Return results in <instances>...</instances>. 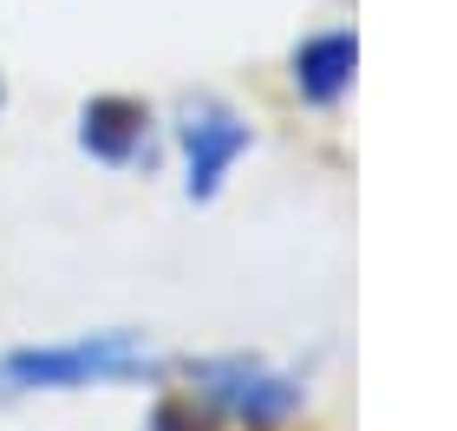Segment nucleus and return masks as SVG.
Returning <instances> with one entry per match:
<instances>
[{
	"label": "nucleus",
	"instance_id": "obj_2",
	"mask_svg": "<svg viewBox=\"0 0 457 431\" xmlns=\"http://www.w3.org/2000/svg\"><path fill=\"white\" fill-rule=\"evenodd\" d=\"M190 399L210 419H228L242 431H281L307 412V379L262 353H203L183 366Z\"/></svg>",
	"mask_w": 457,
	"mask_h": 431
},
{
	"label": "nucleus",
	"instance_id": "obj_4",
	"mask_svg": "<svg viewBox=\"0 0 457 431\" xmlns=\"http://www.w3.org/2000/svg\"><path fill=\"white\" fill-rule=\"evenodd\" d=\"M79 151L105 170H151L157 163V112L131 92H98L79 105Z\"/></svg>",
	"mask_w": 457,
	"mask_h": 431
},
{
	"label": "nucleus",
	"instance_id": "obj_3",
	"mask_svg": "<svg viewBox=\"0 0 457 431\" xmlns=\"http://www.w3.org/2000/svg\"><path fill=\"white\" fill-rule=\"evenodd\" d=\"M170 144L183 157V196L190 203H216L236 177V163L255 151V125L248 112H236L216 92H190L170 118Z\"/></svg>",
	"mask_w": 457,
	"mask_h": 431
},
{
	"label": "nucleus",
	"instance_id": "obj_1",
	"mask_svg": "<svg viewBox=\"0 0 457 431\" xmlns=\"http://www.w3.org/2000/svg\"><path fill=\"white\" fill-rule=\"evenodd\" d=\"M170 366L137 327H92L72 340H39L0 353V405L39 393H92V385H157Z\"/></svg>",
	"mask_w": 457,
	"mask_h": 431
},
{
	"label": "nucleus",
	"instance_id": "obj_7",
	"mask_svg": "<svg viewBox=\"0 0 457 431\" xmlns=\"http://www.w3.org/2000/svg\"><path fill=\"white\" fill-rule=\"evenodd\" d=\"M0 112H7V79H0Z\"/></svg>",
	"mask_w": 457,
	"mask_h": 431
},
{
	"label": "nucleus",
	"instance_id": "obj_6",
	"mask_svg": "<svg viewBox=\"0 0 457 431\" xmlns=\"http://www.w3.org/2000/svg\"><path fill=\"white\" fill-rule=\"evenodd\" d=\"M144 431H203V412H196V405H183V399H163Z\"/></svg>",
	"mask_w": 457,
	"mask_h": 431
},
{
	"label": "nucleus",
	"instance_id": "obj_5",
	"mask_svg": "<svg viewBox=\"0 0 457 431\" xmlns=\"http://www.w3.org/2000/svg\"><path fill=\"white\" fill-rule=\"evenodd\" d=\"M360 72V33L353 27H320L287 53V86L307 112H340Z\"/></svg>",
	"mask_w": 457,
	"mask_h": 431
}]
</instances>
